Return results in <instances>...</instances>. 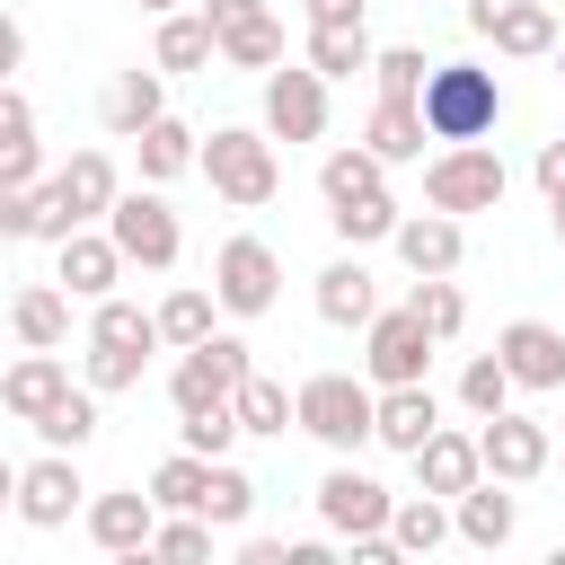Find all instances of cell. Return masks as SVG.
I'll return each instance as SVG.
<instances>
[{
    "mask_svg": "<svg viewBox=\"0 0 565 565\" xmlns=\"http://www.w3.org/2000/svg\"><path fill=\"white\" fill-rule=\"evenodd\" d=\"M388 539H397V556H433L441 539H459V512H441V494H406L388 512Z\"/></svg>",
    "mask_w": 565,
    "mask_h": 565,
    "instance_id": "cell-34",
    "label": "cell"
},
{
    "mask_svg": "<svg viewBox=\"0 0 565 565\" xmlns=\"http://www.w3.org/2000/svg\"><path fill=\"white\" fill-rule=\"evenodd\" d=\"M300 433L327 441V450H362V441H380V380H353V371H318V380H300Z\"/></svg>",
    "mask_w": 565,
    "mask_h": 565,
    "instance_id": "cell-2",
    "label": "cell"
},
{
    "mask_svg": "<svg viewBox=\"0 0 565 565\" xmlns=\"http://www.w3.org/2000/svg\"><path fill=\"white\" fill-rule=\"evenodd\" d=\"M132 150H141V177H150V185H168V177L203 168V141H194V124H177V115H159V124H150Z\"/></svg>",
    "mask_w": 565,
    "mask_h": 565,
    "instance_id": "cell-33",
    "label": "cell"
},
{
    "mask_svg": "<svg viewBox=\"0 0 565 565\" xmlns=\"http://www.w3.org/2000/svg\"><path fill=\"white\" fill-rule=\"evenodd\" d=\"M9 327H18V344H62L71 335V291L62 282H18Z\"/></svg>",
    "mask_w": 565,
    "mask_h": 565,
    "instance_id": "cell-30",
    "label": "cell"
},
{
    "mask_svg": "<svg viewBox=\"0 0 565 565\" xmlns=\"http://www.w3.org/2000/svg\"><path fill=\"white\" fill-rule=\"evenodd\" d=\"M35 433H44V450H79V441H97V388H71L53 415H35Z\"/></svg>",
    "mask_w": 565,
    "mask_h": 565,
    "instance_id": "cell-40",
    "label": "cell"
},
{
    "mask_svg": "<svg viewBox=\"0 0 565 565\" xmlns=\"http://www.w3.org/2000/svg\"><path fill=\"white\" fill-rule=\"evenodd\" d=\"M106 230H115V247H124L132 265H150V274H168V265H177V247H185V230H177V212H168V194H159L150 177H141L132 194H115Z\"/></svg>",
    "mask_w": 565,
    "mask_h": 565,
    "instance_id": "cell-8",
    "label": "cell"
},
{
    "mask_svg": "<svg viewBox=\"0 0 565 565\" xmlns=\"http://www.w3.org/2000/svg\"><path fill=\"white\" fill-rule=\"evenodd\" d=\"M433 433H441V406H433V388H424V380L380 388V441H388V450H406V459H415Z\"/></svg>",
    "mask_w": 565,
    "mask_h": 565,
    "instance_id": "cell-23",
    "label": "cell"
},
{
    "mask_svg": "<svg viewBox=\"0 0 565 565\" xmlns=\"http://www.w3.org/2000/svg\"><path fill=\"white\" fill-rule=\"evenodd\" d=\"M88 539H97L106 556H150V539H159V494H97V503H88Z\"/></svg>",
    "mask_w": 565,
    "mask_h": 565,
    "instance_id": "cell-18",
    "label": "cell"
},
{
    "mask_svg": "<svg viewBox=\"0 0 565 565\" xmlns=\"http://www.w3.org/2000/svg\"><path fill=\"white\" fill-rule=\"evenodd\" d=\"M203 18L221 26V62L238 71H282V18L265 0H203Z\"/></svg>",
    "mask_w": 565,
    "mask_h": 565,
    "instance_id": "cell-12",
    "label": "cell"
},
{
    "mask_svg": "<svg viewBox=\"0 0 565 565\" xmlns=\"http://www.w3.org/2000/svg\"><path fill=\"white\" fill-rule=\"evenodd\" d=\"M477 450H486V477H503V486H530L539 468H547V424L539 415H486L477 424Z\"/></svg>",
    "mask_w": 565,
    "mask_h": 565,
    "instance_id": "cell-13",
    "label": "cell"
},
{
    "mask_svg": "<svg viewBox=\"0 0 565 565\" xmlns=\"http://www.w3.org/2000/svg\"><path fill=\"white\" fill-rule=\"evenodd\" d=\"M406 300L424 309V327H433L441 344H450V335L468 327V300H459V282H450V274H415V291H406Z\"/></svg>",
    "mask_w": 565,
    "mask_h": 565,
    "instance_id": "cell-42",
    "label": "cell"
},
{
    "mask_svg": "<svg viewBox=\"0 0 565 565\" xmlns=\"http://www.w3.org/2000/svg\"><path fill=\"white\" fill-rule=\"evenodd\" d=\"M362 141L397 168V159H424V141H433V124H424V97H380L371 106V124H362Z\"/></svg>",
    "mask_w": 565,
    "mask_h": 565,
    "instance_id": "cell-24",
    "label": "cell"
},
{
    "mask_svg": "<svg viewBox=\"0 0 565 565\" xmlns=\"http://www.w3.org/2000/svg\"><path fill=\"white\" fill-rule=\"evenodd\" d=\"M212 53H221V26H212V18H185V9L159 18V44H150L159 71H203Z\"/></svg>",
    "mask_w": 565,
    "mask_h": 565,
    "instance_id": "cell-31",
    "label": "cell"
},
{
    "mask_svg": "<svg viewBox=\"0 0 565 565\" xmlns=\"http://www.w3.org/2000/svg\"><path fill=\"white\" fill-rule=\"evenodd\" d=\"M318 194H327V203H362V194H388V159H380L371 141H353V150H327V159H318Z\"/></svg>",
    "mask_w": 565,
    "mask_h": 565,
    "instance_id": "cell-27",
    "label": "cell"
},
{
    "mask_svg": "<svg viewBox=\"0 0 565 565\" xmlns=\"http://www.w3.org/2000/svg\"><path fill=\"white\" fill-rule=\"evenodd\" d=\"M247 371H256V362H247V344L212 327L203 344H185V353H177V371H168V397H177V415H194V406H230Z\"/></svg>",
    "mask_w": 565,
    "mask_h": 565,
    "instance_id": "cell-7",
    "label": "cell"
},
{
    "mask_svg": "<svg viewBox=\"0 0 565 565\" xmlns=\"http://www.w3.org/2000/svg\"><path fill=\"white\" fill-rule=\"evenodd\" d=\"M388 512H397V494L380 477H362V468H327L318 477V521L335 539H371V530H388Z\"/></svg>",
    "mask_w": 565,
    "mask_h": 565,
    "instance_id": "cell-11",
    "label": "cell"
},
{
    "mask_svg": "<svg viewBox=\"0 0 565 565\" xmlns=\"http://www.w3.org/2000/svg\"><path fill=\"white\" fill-rule=\"evenodd\" d=\"M494 353L512 362L521 388H565V335H556L547 318H512V327L494 335Z\"/></svg>",
    "mask_w": 565,
    "mask_h": 565,
    "instance_id": "cell-19",
    "label": "cell"
},
{
    "mask_svg": "<svg viewBox=\"0 0 565 565\" xmlns=\"http://www.w3.org/2000/svg\"><path fill=\"white\" fill-rule=\"evenodd\" d=\"M512 388H521V380H512V362H503V353H477V362L459 371V406H468L477 424H486V415H503V406H512Z\"/></svg>",
    "mask_w": 565,
    "mask_h": 565,
    "instance_id": "cell-38",
    "label": "cell"
},
{
    "mask_svg": "<svg viewBox=\"0 0 565 565\" xmlns=\"http://www.w3.org/2000/svg\"><path fill=\"white\" fill-rule=\"evenodd\" d=\"M159 115H168V106H159V71H115V79L97 88V124H106L115 141H141Z\"/></svg>",
    "mask_w": 565,
    "mask_h": 565,
    "instance_id": "cell-20",
    "label": "cell"
},
{
    "mask_svg": "<svg viewBox=\"0 0 565 565\" xmlns=\"http://www.w3.org/2000/svg\"><path fill=\"white\" fill-rule=\"evenodd\" d=\"M494 115H503L494 71H477V62H433V79H424V124H433V141H486Z\"/></svg>",
    "mask_w": 565,
    "mask_h": 565,
    "instance_id": "cell-3",
    "label": "cell"
},
{
    "mask_svg": "<svg viewBox=\"0 0 565 565\" xmlns=\"http://www.w3.org/2000/svg\"><path fill=\"white\" fill-rule=\"evenodd\" d=\"M238 556H247V565H291V547H282V539H247Z\"/></svg>",
    "mask_w": 565,
    "mask_h": 565,
    "instance_id": "cell-47",
    "label": "cell"
},
{
    "mask_svg": "<svg viewBox=\"0 0 565 565\" xmlns=\"http://www.w3.org/2000/svg\"><path fill=\"white\" fill-rule=\"evenodd\" d=\"M503 185H512V177H503V159H494L486 141H450V150L424 168V203H433V212H459V221H468V212H494Z\"/></svg>",
    "mask_w": 565,
    "mask_h": 565,
    "instance_id": "cell-5",
    "label": "cell"
},
{
    "mask_svg": "<svg viewBox=\"0 0 565 565\" xmlns=\"http://www.w3.org/2000/svg\"><path fill=\"white\" fill-rule=\"evenodd\" d=\"M415 477H424V494L459 503V494L486 477V450H477V433H433V441L415 450Z\"/></svg>",
    "mask_w": 565,
    "mask_h": 565,
    "instance_id": "cell-21",
    "label": "cell"
},
{
    "mask_svg": "<svg viewBox=\"0 0 565 565\" xmlns=\"http://www.w3.org/2000/svg\"><path fill=\"white\" fill-rule=\"evenodd\" d=\"M35 106L9 88V106H0V194H18V185H35Z\"/></svg>",
    "mask_w": 565,
    "mask_h": 565,
    "instance_id": "cell-32",
    "label": "cell"
},
{
    "mask_svg": "<svg viewBox=\"0 0 565 565\" xmlns=\"http://www.w3.org/2000/svg\"><path fill=\"white\" fill-rule=\"evenodd\" d=\"M212 530H221V521H203V512H168L159 539H150V556H168V565H203V556H212Z\"/></svg>",
    "mask_w": 565,
    "mask_h": 565,
    "instance_id": "cell-44",
    "label": "cell"
},
{
    "mask_svg": "<svg viewBox=\"0 0 565 565\" xmlns=\"http://www.w3.org/2000/svg\"><path fill=\"white\" fill-rule=\"evenodd\" d=\"M71 397V371H62V353L53 344H26L9 371H0V406L18 415V424H35V415H53Z\"/></svg>",
    "mask_w": 565,
    "mask_h": 565,
    "instance_id": "cell-16",
    "label": "cell"
},
{
    "mask_svg": "<svg viewBox=\"0 0 565 565\" xmlns=\"http://www.w3.org/2000/svg\"><path fill=\"white\" fill-rule=\"evenodd\" d=\"M212 291H221L230 318H265L274 291H282V256H274L265 238H221V256H212Z\"/></svg>",
    "mask_w": 565,
    "mask_h": 565,
    "instance_id": "cell-9",
    "label": "cell"
},
{
    "mask_svg": "<svg viewBox=\"0 0 565 565\" xmlns=\"http://www.w3.org/2000/svg\"><path fill=\"white\" fill-rule=\"evenodd\" d=\"M388 247L406 256V274H459V256H468V230H459V212H406Z\"/></svg>",
    "mask_w": 565,
    "mask_h": 565,
    "instance_id": "cell-17",
    "label": "cell"
},
{
    "mask_svg": "<svg viewBox=\"0 0 565 565\" xmlns=\"http://www.w3.org/2000/svg\"><path fill=\"white\" fill-rule=\"evenodd\" d=\"M238 424H247V433H282V424H300V388L247 371V380H238Z\"/></svg>",
    "mask_w": 565,
    "mask_h": 565,
    "instance_id": "cell-35",
    "label": "cell"
},
{
    "mask_svg": "<svg viewBox=\"0 0 565 565\" xmlns=\"http://www.w3.org/2000/svg\"><path fill=\"white\" fill-rule=\"evenodd\" d=\"M450 512H459V539H468V547H486V556H494V547H512V530H521V503L503 494V477H477Z\"/></svg>",
    "mask_w": 565,
    "mask_h": 565,
    "instance_id": "cell-22",
    "label": "cell"
},
{
    "mask_svg": "<svg viewBox=\"0 0 565 565\" xmlns=\"http://www.w3.org/2000/svg\"><path fill=\"white\" fill-rule=\"evenodd\" d=\"M141 9H150V18H168V9H177V0H141Z\"/></svg>",
    "mask_w": 565,
    "mask_h": 565,
    "instance_id": "cell-49",
    "label": "cell"
},
{
    "mask_svg": "<svg viewBox=\"0 0 565 565\" xmlns=\"http://www.w3.org/2000/svg\"><path fill=\"white\" fill-rule=\"evenodd\" d=\"M212 309H221V291H203V282H177L168 300H159V327H168V344L185 353V344H203L212 335Z\"/></svg>",
    "mask_w": 565,
    "mask_h": 565,
    "instance_id": "cell-37",
    "label": "cell"
},
{
    "mask_svg": "<svg viewBox=\"0 0 565 565\" xmlns=\"http://www.w3.org/2000/svg\"><path fill=\"white\" fill-rule=\"evenodd\" d=\"M53 177H62V194H71V212H79V221H106V212H115V194H124L106 150H71Z\"/></svg>",
    "mask_w": 565,
    "mask_h": 565,
    "instance_id": "cell-29",
    "label": "cell"
},
{
    "mask_svg": "<svg viewBox=\"0 0 565 565\" xmlns=\"http://www.w3.org/2000/svg\"><path fill=\"white\" fill-rule=\"evenodd\" d=\"M371 0H309V18H362Z\"/></svg>",
    "mask_w": 565,
    "mask_h": 565,
    "instance_id": "cell-48",
    "label": "cell"
},
{
    "mask_svg": "<svg viewBox=\"0 0 565 565\" xmlns=\"http://www.w3.org/2000/svg\"><path fill=\"white\" fill-rule=\"evenodd\" d=\"M539 194L565 203V141H539Z\"/></svg>",
    "mask_w": 565,
    "mask_h": 565,
    "instance_id": "cell-46",
    "label": "cell"
},
{
    "mask_svg": "<svg viewBox=\"0 0 565 565\" xmlns=\"http://www.w3.org/2000/svg\"><path fill=\"white\" fill-rule=\"evenodd\" d=\"M53 256H62V265H53V282H62L71 300H106V291H115V274L132 265V256L115 247V230H71Z\"/></svg>",
    "mask_w": 565,
    "mask_h": 565,
    "instance_id": "cell-15",
    "label": "cell"
},
{
    "mask_svg": "<svg viewBox=\"0 0 565 565\" xmlns=\"http://www.w3.org/2000/svg\"><path fill=\"white\" fill-rule=\"evenodd\" d=\"M203 486H212V459H203V450H177V459H159V468H150L159 512H203Z\"/></svg>",
    "mask_w": 565,
    "mask_h": 565,
    "instance_id": "cell-36",
    "label": "cell"
},
{
    "mask_svg": "<svg viewBox=\"0 0 565 565\" xmlns=\"http://www.w3.org/2000/svg\"><path fill=\"white\" fill-rule=\"evenodd\" d=\"M247 512H256V477H247V468H230V459H212V486H203V521L238 530Z\"/></svg>",
    "mask_w": 565,
    "mask_h": 565,
    "instance_id": "cell-41",
    "label": "cell"
},
{
    "mask_svg": "<svg viewBox=\"0 0 565 565\" xmlns=\"http://www.w3.org/2000/svg\"><path fill=\"white\" fill-rule=\"evenodd\" d=\"M327 221H335V238H344V247H371V238H397V221H406V212H397L388 194H362V203H327Z\"/></svg>",
    "mask_w": 565,
    "mask_h": 565,
    "instance_id": "cell-39",
    "label": "cell"
},
{
    "mask_svg": "<svg viewBox=\"0 0 565 565\" xmlns=\"http://www.w3.org/2000/svg\"><path fill=\"white\" fill-rule=\"evenodd\" d=\"M371 79H380V97H424L433 62H424V44H388V53L371 62Z\"/></svg>",
    "mask_w": 565,
    "mask_h": 565,
    "instance_id": "cell-45",
    "label": "cell"
},
{
    "mask_svg": "<svg viewBox=\"0 0 565 565\" xmlns=\"http://www.w3.org/2000/svg\"><path fill=\"white\" fill-rule=\"evenodd\" d=\"M177 433H185V450L230 459V441H238L247 424H238V397H230V406H194V415H177Z\"/></svg>",
    "mask_w": 565,
    "mask_h": 565,
    "instance_id": "cell-43",
    "label": "cell"
},
{
    "mask_svg": "<svg viewBox=\"0 0 565 565\" xmlns=\"http://www.w3.org/2000/svg\"><path fill=\"white\" fill-rule=\"evenodd\" d=\"M556 79H565V44H556Z\"/></svg>",
    "mask_w": 565,
    "mask_h": 565,
    "instance_id": "cell-51",
    "label": "cell"
},
{
    "mask_svg": "<svg viewBox=\"0 0 565 565\" xmlns=\"http://www.w3.org/2000/svg\"><path fill=\"white\" fill-rule=\"evenodd\" d=\"M486 44L512 53V62H539V53H556L565 35H556V9H547V0H512V9L486 26Z\"/></svg>",
    "mask_w": 565,
    "mask_h": 565,
    "instance_id": "cell-28",
    "label": "cell"
},
{
    "mask_svg": "<svg viewBox=\"0 0 565 565\" xmlns=\"http://www.w3.org/2000/svg\"><path fill=\"white\" fill-rule=\"evenodd\" d=\"M318 318H327V327H371V318H380V291H371L362 256H335V265L318 274Z\"/></svg>",
    "mask_w": 565,
    "mask_h": 565,
    "instance_id": "cell-25",
    "label": "cell"
},
{
    "mask_svg": "<svg viewBox=\"0 0 565 565\" xmlns=\"http://www.w3.org/2000/svg\"><path fill=\"white\" fill-rule=\"evenodd\" d=\"M203 177H212V194L238 203V212H256V203L282 194V159H274V141L247 132V124H221V132L203 141Z\"/></svg>",
    "mask_w": 565,
    "mask_h": 565,
    "instance_id": "cell-4",
    "label": "cell"
},
{
    "mask_svg": "<svg viewBox=\"0 0 565 565\" xmlns=\"http://www.w3.org/2000/svg\"><path fill=\"white\" fill-rule=\"evenodd\" d=\"M150 344H168L159 309H132V300H115V291H106V300H97V318H88V388H97V397L141 388Z\"/></svg>",
    "mask_w": 565,
    "mask_h": 565,
    "instance_id": "cell-1",
    "label": "cell"
},
{
    "mask_svg": "<svg viewBox=\"0 0 565 565\" xmlns=\"http://www.w3.org/2000/svg\"><path fill=\"white\" fill-rule=\"evenodd\" d=\"M433 327H424V309L406 300V309H380L371 327H362V371L380 380V388H406V380H424L433 371Z\"/></svg>",
    "mask_w": 565,
    "mask_h": 565,
    "instance_id": "cell-6",
    "label": "cell"
},
{
    "mask_svg": "<svg viewBox=\"0 0 565 565\" xmlns=\"http://www.w3.org/2000/svg\"><path fill=\"white\" fill-rule=\"evenodd\" d=\"M79 468H71V450H44L35 468H18V521L26 530H62L71 512H79Z\"/></svg>",
    "mask_w": 565,
    "mask_h": 565,
    "instance_id": "cell-14",
    "label": "cell"
},
{
    "mask_svg": "<svg viewBox=\"0 0 565 565\" xmlns=\"http://www.w3.org/2000/svg\"><path fill=\"white\" fill-rule=\"evenodd\" d=\"M547 212H556V238H565V203H547Z\"/></svg>",
    "mask_w": 565,
    "mask_h": 565,
    "instance_id": "cell-50",
    "label": "cell"
},
{
    "mask_svg": "<svg viewBox=\"0 0 565 565\" xmlns=\"http://www.w3.org/2000/svg\"><path fill=\"white\" fill-rule=\"evenodd\" d=\"M265 132H274V141H318V132H327V71H318V62L265 71Z\"/></svg>",
    "mask_w": 565,
    "mask_h": 565,
    "instance_id": "cell-10",
    "label": "cell"
},
{
    "mask_svg": "<svg viewBox=\"0 0 565 565\" xmlns=\"http://www.w3.org/2000/svg\"><path fill=\"white\" fill-rule=\"evenodd\" d=\"M309 62H318L327 79H353V71L380 62V44L362 35V18H309Z\"/></svg>",
    "mask_w": 565,
    "mask_h": 565,
    "instance_id": "cell-26",
    "label": "cell"
}]
</instances>
